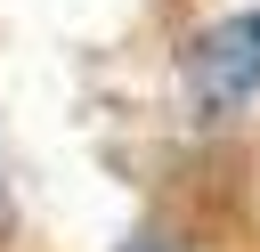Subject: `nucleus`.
<instances>
[{
	"instance_id": "f03ea898",
	"label": "nucleus",
	"mask_w": 260,
	"mask_h": 252,
	"mask_svg": "<svg viewBox=\"0 0 260 252\" xmlns=\"http://www.w3.org/2000/svg\"><path fill=\"white\" fill-rule=\"evenodd\" d=\"M122 252H179L171 236H138V244H122Z\"/></svg>"
},
{
	"instance_id": "f257e3e1",
	"label": "nucleus",
	"mask_w": 260,
	"mask_h": 252,
	"mask_svg": "<svg viewBox=\"0 0 260 252\" xmlns=\"http://www.w3.org/2000/svg\"><path fill=\"white\" fill-rule=\"evenodd\" d=\"M187 81H195V98H211V106L252 98V89H260V8L219 16L211 33H195V49H187Z\"/></svg>"
}]
</instances>
